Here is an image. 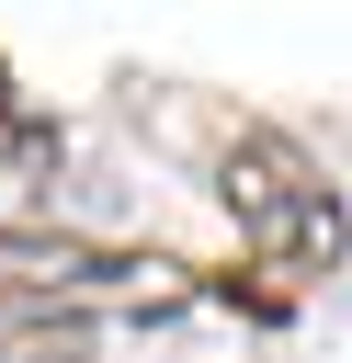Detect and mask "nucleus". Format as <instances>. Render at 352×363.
Here are the masks:
<instances>
[{
  "label": "nucleus",
  "instance_id": "nucleus-2",
  "mask_svg": "<svg viewBox=\"0 0 352 363\" xmlns=\"http://www.w3.org/2000/svg\"><path fill=\"white\" fill-rule=\"evenodd\" d=\"M23 250V272L11 284H34V295H57V306H79V318H170L193 284H182V261H136V250H45V238H11Z\"/></svg>",
  "mask_w": 352,
  "mask_h": 363
},
{
  "label": "nucleus",
  "instance_id": "nucleus-3",
  "mask_svg": "<svg viewBox=\"0 0 352 363\" xmlns=\"http://www.w3.org/2000/svg\"><path fill=\"white\" fill-rule=\"evenodd\" d=\"M57 216V125L0 91V238H45Z\"/></svg>",
  "mask_w": 352,
  "mask_h": 363
},
{
  "label": "nucleus",
  "instance_id": "nucleus-1",
  "mask_svg": "<svg viewBox=\"0 0 352 363\" xmlns=\"http://www.w3.org/2000/svg\"><path fill=\"white\" fill-rule=\"evenodd\" d=\"M216 204L238 216V238L273 272H341V250H352V216H341L329 170L295 136H273V125H238L216 147Z\"/></svg>",
  "mask_w": 352,
  "mask_h": 363
}]
</instances>
